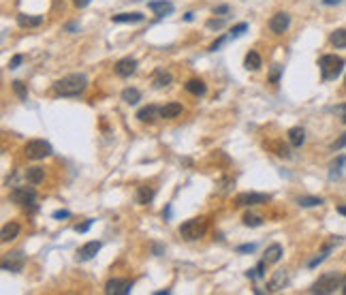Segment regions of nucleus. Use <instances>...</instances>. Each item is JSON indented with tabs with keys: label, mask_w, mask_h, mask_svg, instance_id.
Wrapping results in <instances>:
<instances>
[{
	"label": "nucleus",
	"mask_w": 346,
	"mask_h": 295,
	"mask_svg": "<svg viewBox=\"0 0 346 295\" xmlns=\"http://www.w3.org/2000/svg\"><path fill=\"white\" fill-rule=\"evenodd\" d=\"M143 18L146 15H141V13H118V15H114V20L116 24H137V22H143Z\"/></svg>",
	"instance_id": "aec40b11"
},
{
	"label": "nucleus",
	"mask_w": 346,
	"mask_h": 295,
	"mask_svg": "<svg viewBox=\"0 0 346 295\" xmlns=\"http://www.w3.org/2000/svg\"><path fill=\"white\" fill-rule=\"evenodd\" d=\"M73 5L77 7V9H84V7L90 5V0H73Z\"/></svg>",
	"instance_id": "a18cd8bd"
},
{
	"label": "nucleus",
	"mask_w": 346,
	"mask_h": 295,
	"mask_svg": "<svg viewBox=\"0 0 346 295\" xmlns=\"http://www.w3.org/2000/svg\"><path fill=\"white\" fill-rule=\"evenodd\" d=\"M344 86H346V77H344Z\"/></svg>",
	"instance_id": "603ef678"
},
{
	"label": "nucleus",
	"mask_w": 346,
	"mask_h": 295,
	"mask_svg": "<svg viewBox=\"0 0 346 295\" xmlns=\"http://www.w3.org/2000/svg\"><path fill=\"white\" fill-rule=\"evenodd\" d=\"M267 201H269V195H265V193H239L235 197L237 208H252V205L267 203Z\"/></svg>",
	"instance_id": "0eeeda50"
},
{
	"label": "nucleus",
	"mask_w": 346,
	"mask_h": 295,
	"mask_svg": "<svg viewBox=\"0 0 346 295\" xmlns=\"http://www.w3.org/2000/svg\"><path fill=\"white\" fill-rule=\"evenodd\" d=\"M18 24L22 28H35V26H41L43 24V15H37V18H30L26 13H20L18 15Z\"/></svg>",
	"instance_id": "4be33fe9"
},
{
	"label": "nucleus",
	"mask_w": 346,
	"mask_h": 295,
	"mask_svg": "<svg viewBox=\"0 0 346 295\" xmlns=\"http://www.w3.org/2000/svg\"><path fill=\"white\" fill-rule=\"evenodd\" d=\"M69 216H71L69 210H56L54 212V218H69Z\"/></svg>",
	"instance_id": "79ce46f5"
},
{
	"label": "nucleus",
	"mask_w": 346,
	"mask_h": 295,
	"mask_svg": "<svg viewBox=\"0 0 346 295\" xmlns=\"http://www.w3.org/2000/svg\"><path fill=\"white\" fill-rule=\"evenodd\" d=\"M265 261H267V265L269 263H278L280 259H282V246L280 244H271L267 250H265Z\"/></svg>",
	"instance_id": "a878e982"
},
{
	"label": "nucleus",
	"mask_w": 346,
	"mask_h": 295,
	"mask_svg": "<svg viewBox=\"0 0 346 295\" xmlns=\"http://www.w3.org/2000/svg\"><path fill=\"white\" fill-rule=\"evenodd\" d=\"M214 13H216V15H222V13H229V7H227V5H220V7H216V9H214Z\"/></svg>",
	"instance_id": "c03bdc74"
},
{
	"label": "nucleus",
	"mask_w": 346,
	"mask_h": 295,
	"mask_svg": "<svg viewBox=\"0 0 346 295\" xmlns=\"http://www.w3.org/2000/svg\"><path fill=\"white\" fill-rule=\"evenodd\" d=\"M297 203L301 205V208H316V205H323L325 201L320 197H297Z\"/></svg>",
	"instance_id": "c756f323"
},
{
	"label": "nucleus",
	"mask_w": 346,
	"mask_h": 295,
	"mask_svg": "<svg viewBox=\"0 0 346 295\" xmlns=\"http://www.w3.org/2000/svg\"><path fill=\"white\" fill-rule=\"evenodd\" d=\"M158 116H160L158 105H148V107H141L139 111H137V120L139 122H154Z\"/></svg>",
	"instance_id": "4468645a"
},
{
	"label": "nucleus",
	"mask_w": 346,
	"mask_h": 295,
	"mask_svg": "<svg viewBox=\"0 0 346 295\" xmlns=\"http://www.w3.org/2000/svg\"><path fill=\"white\" fill-rule=\"evenodd\" d=\"M244 67L248 71H259L261 69V56H259V52H254V50L248 52L246 58H244Z\"/></svg>",
	"instance_id": "393cba45"
},
{
	"label": "nucleus",
	"mask_w": 346,
	"mask_h": 295,
	"mask_svg": "<svg viewBox=\"0 0 346 295\" xmlns=\"http://www.w3.org/2000/svg\"><path fill=\"white\" fill-rule=\"evenodd\" d=\"M342 0H323V5L325 7H333V5H340Z\"/></svg>",
	"instance_id": "49530a36"
},
{
	"label": "nucleus",
	"mask_w": 346,
	"mask_h": 295,
	"mask_svg": "<svg viewBox=\"0 0 346 295\" xmlns=\"http://www.w3.org/2000/svg\"><path fill=\"white\" fill-rule=\"evenodd\" d=\"M171 82H173V77L165 69H156L154 75H152V86H154V88H165V86H169Z\"/></svg>",
	"instance_id": "f3484780"
},
{
	"label": "nucleus",
	"mask_w": 346,
	"mask_h": 295,
	"mask_svg": "<svg viewBox=\"0 0 346 295\" xmlns=\"http://www.w3.org/2000/svg\"><path fill=\"white\" fill-rule=\"evenodd\" d=\"M342 148H346V133L340 135V137L335 139V143H333V150H342Z\"/></svg>",
	"instance_id": "e433bc0d"
},
{
	"label": "nucleus",
	"mask_w": 346,
	"mask_h": 295,
	"mask_svg": "<svg viewBox=\"0 0 346 295\" xmlns=\"http://www.w3.org/2000/svg\"><path fill=\"white\" fill-rule=\"evenodd\" d=\"M280 71H282V69H280L278 65H273V67H271V73H269V82H271V84H278V79H280Z\"/></svg>",
	"instance_id": "f704fd0d"
},
{
	"label": "nucleus",
	"mask_w": 346,
	"mask_h": 295,
	"mask_svg": "<svg viewBox=\"0 0 346 295\" xmlns=\"http://www.w3.org/2000/svg\"><path fill=\"white\" fill-rule=\"evenodd\" d=\"M182 103H167V105L160 107V118H165V120H173V118L182 116Z\"/></svg>",
	"instance_id": "dca6fc26"
},
{
	"label": "nucleus",
	"mask_w": 346,
	"mask_h": 295,
	"mask_svg": "<svg viewBox=\"0 0 346 295\" xmlns=\"http://www.w3.org/2000/svg\"><path fill=\"white\" fill-rule=\"evenodd\" d=\"M154 199V188L152 186H139L137 188V203L139 205H148Z\"/></svg>",
	"instance_id": "5701e85b"
},
{
	"label": "nucleus",
	"mask_w": 346,
	"mask_h": 295,
	"mask_svg": "<svg viewBox=\"0 0 346 295\" xmlns=\"http://www.w3.org/2000/svg\"><path fill=\"white\" fill-rule=\"evenodd\" d=\"M86 88H88V77L84 73H73V75L58 79L54 84V92L58 97H79Z\"/></svg>",
	"instance_id": "f257e3e1"
},
{
	"label": "nucleus",
	"mask_w": 346,
	"mask_h": 295,
	"mask_svg": "<svg viewBox=\"0 0 346 295\" xmlns=\"http://www.w3.org/2000/svg\"><path fill=\"white\" fill-rule=\"evenodd\" d=\"M337 242H342V237H337V235H333V237H331V240H329V242H327V244L323 246V250H320V252L316 254V257H314V259H312V261L308 263V267H316V265H318V263H323V261H325V259L329 257V252H331V250H333V246H335Z\"/></svg>",
	"instance_id": "f8f14e48"
},
{
	"label": "nucleus",
	"mask_w": 346,
	"mask_h": 295,
	"mask_svg": "<svg viewBox=\"0 0 346 295\" xmlns=\"http://www.w3.org/2000/svg\"><path fill=\"white\" fill-rule=\"evenodd\" d=\"M52 152H54L52 143L45 141V139H30L26 146H24V154L28 158H32V161H41V158L50 156Z\"/></svg>",
	"instance_id": "423d86ee"
},
{
	"label": "nucleus",
	"mask_w": 346,
	"mask_h": 295,
	"mask_svg": "<svg viewBox=\"0 0 346 295\" xmlns=\"http://www.w3.org/2000/svg\"><path fill=\"white\" fill-rule=\"evenodd\" d=\"M122 101L126 105H135V103L141 101V92L137 90V88H124L122 90Z\"/></svg>",
	"instance_id": "cd10ccee"
},
{
	"label": "nucleus",
	"mask_w": 346,
	"mask_h": 295,
	"mask_svg": "<svg viewBox=\"0 0 346 295\" xmlns=\"http://www.w3.org/2000/svg\"><path fill=\"white\" fill-rule=\"evenodd\" d=\"M92 222H94V220L88 218V220H84V222H82V225H75V231H77V233H86V231L92 227Z\"/></svg>",
	"instance_id": "c9c22d12"
},
{
	"label": "nucleus",
	"mask_w": 346,
	"mask_h": 295,
	"mask_svg": "<svg viewBox=\"0 0 346 295\" xmlns=\"http://www.w3.org/2000/svg\"><path fill=\"white\" fill-rule=\"evenodd\" d=\"M116 75L118 77H131L135 71H137V60L135 58H122L116 62Z\"/></svg>",
	"instance_id": "9b49d317"
},
{
	"label": "nucleus",
	"mask_w": 346,
	"mask_h": 295,
	"mask_svg": "<svg viewBox=\"0 0 346 295\" xmlns=\"http://www.w3.org/2000/svg\"><path fill=\"white\" fill-rule=\"evenodd\" d=\"M224 24V20H210L207 22V28H220Z\"/></svg>",
	"instance_id": "37998d69"
},
{
	"label": "nucleus",
	"mask_w": 346,
	"mask_h": 295,
	"mask_svg": "<svg viewBox=\"0 0 346 295\" xmlns=\"http://www.w3.org/2000/svg\"><path fill=\"white\" fill-rule=\"evenodd\" d=\"M15 259H18V261H13V259L3 261V269H5V272H20L22 265H24V257H22V252H15Z\"/></svg>",
	"instance_id": "bb28decb"
},
{
	"label": "nucleus",
	"mask_w": 346,
	"mask_h": 295,
	"mask_svg": "<svg viewBox=\"0 0 346 295\" xmlns=\"http://www.w3.org/2000/svg\"><path fill=\"white\" fill-rule=\"evenodd\" d=\"M22 60H24V56H20V54H18V56H13L11 62H9V67H11V69H18V67L22 65Z\"/></svg>",
	"instance_id": "58836bf2"
},
{
	"label": "nucleus",
	"mask_w": 346,
	"mask_h": 295,
	"mask_svg": "<svg viewBox=\"0 0 346 295\" xmlns=\"http://www.w3.org/2000/svg\"><path fill=\"white\" fill-rule=\"evenodd\" d=\"M207 231V220L205 218H190L186 222H182L180 225V235L184 240H199V237H203Z\"/></svg>",
	"instance_id": "20e7f679"
},
{
	"label": "nucleus",
	"mask_w": 346,
	"mask_h": 295,
	"mask_svg": "<svg viewBox=\"0 0 346 295\" xmlns=\"http://www.w3.org/2000/svg\"><path fill=\"white\" fill-rule=\"evenodd\" d=\"M273 148H276V154L278 156H284V158L291 156V150H288V146H282V143H273Z\"/></svg>",
	"instance_id": "72a5a7b5"
},
{
	"label": "nucleus",
	"mask_w": 346,
	"mask_h": 295,
	"mask_svg": "<svg viewBox=\"0 0 346 295\" xmlns=\"http://www.w3.org/2000/svg\"><path fill=\"white\" fill-rule=\"evenodd\" d=\"M150 11H154L158 18H165V15H171L173 13V5L167 3V0H152V3L148 5Z\"/></svg>",
	"instance_id": "2eb2a0df"
},
{
	"label": "nucleus",
	"mask_w": 346,
	"mask_h": 295,
	"mask_svg": "<svg viewBox=\"0 0 346 295\" xmlns=\"http://www.w3.org/2000/svg\"><path fill=\"white\" fill-rule=\"evenodd\" d=\"M256 248V244H244V246H237V252H252Z\"/></svg>",
	"instance_id": "ea45409f"
},
{
	"label": "nucleus",
	"mask_w": 346,
	"mask_h": 295,
	"mask_svg": "<svg viewBox=\"0 0 346 295\" xmlns=\"http://www.w3.org/2000/svg\"><path fill=\"white\" fill-rule=\"evenodd\" d=\"M13 90H15V94H18V99L20 101H26L28 99V88H26V84L24 82H13Z\"/></svg>",
	"instance_id": "2f4dec72"
},
{
	"label": "nucleus",
	"mask_w": 346,
	"mask_h": 295,
	"mask_svg": "<svg viewBox=\"0 0 346 295\" xmlns=\"http://www.w3.org/2000/svg\"><path fill=\"white\" fill-rule=\"evenodd\" d=\"M101 250V242H88L77 250V261H90Z\"/></svg>",
	"instance_id": "ddd939ff"
},
{
	"label": "nucleus",
	"mask_w": 346,
	"mask_h": 295,
	"mask_svg": "<svg viewBox=\"0 0 346 295\" xmlns=\"http://www.w3.org/2000/svg\"><path fill=\"white\" fill-rule=\"evenodd\" d=\"M26 180L30 184H41L45 180V169L43 167H28L26 169Z\"/></svg>",
	"instance_id": "412c9836"
},
{
	"label": "nucleus",
	"mask_w": 346,
	"mask_h": 295,
	"mask_svg": "<svg viewBox=\"0 0 346 295\" xmlns=\"http://www.w3.org/2000/svg\"><path fill=\"white\" fill-rule=\"evenodd\" d=\"M342 122H344V124H346V114H344V116H342Z\"/></svg>",
	"instance_id": "8fccbe9b"
},
{
	"label": "nucleus",
	"mask_w": 346,
	"mask_h": 295,
	"mask_svg": "<svg viewBox=\"0 0 346 295\" xmlns=\"http://www.w3.org/2000/svg\"><path fill=\"white\" fill-rule=\"evenodd\" d=\"M11 201L18 203V205H24V208H30V212L37 210V190L32 186H18L11 190Z\"/></svg>",
	"instance_id": "39448f33"
},
{
	"label": "nucleus",
	"mask_w": 346,
	"mask_h": 295,
	"mask_svg": "<svg viewBox=\"0 0 346 295\" xmlns=\"http://www.w3.org/2000/svg\"><path fill=\"white\" fill-rule=\"evenodd\" d=\"M344 293H346V284H344Z\"/></svg>",
	"instance_id": "3c124183"
},
{
	"label": "nucleus",
	"mask_w": 346,
	"mask_h": 295,
	"mask_svg": "<svg viewBox=\"0 0 346 295\" xmlns=\"http://www.w3.org/2000/svg\"><path fill=\"white\" fill-rule=\"evenodd\" d=\"M184 88H186L190 94H195V97H203L205 90H207V86L201 82V79H188V82L184 84Z\"/></svg>",
	"instance_id": "b1692460"
},
{
	"label": "nucleus",
	"mask_w": 346,
	"mask_h": 295,
	"mask_svg": "<svg viewBox=\"0 0 346 295\" xmlns=\"http://www.w3.org/2000/svg\"><path fill=\"white\" fill-rule=\"evenodd\" d=\"M329 41H331V45L333 47H346V28H337V30H333L331 35H329Z\"/></svg>",
	"instance_id": "c85d7f7f"
},
{
	"label": "nucleus",
	"mask_w": 346,
	"mask_h": 295,
	"mask_svg": "<svg viewBox=\"0 0 346 295\" xmlns=\"http://www.w3.org/2000/svg\"><path fill=\"white\" fill-rule=\"evenodd\" d=\"M18 235H20V225H18V222H7V225H3V231H0L3 242H13Z\"/></svg>",
	"instance_id": "a211bd4d"
},
{
	"label": "nucleus",
	"mask_w": 346,
	"mask_h": 295,
	"mask_svg": "<svg viewBox=\"0 0 346 295\" xmlns=\"http://www.w3.org/2000/svg\"><path fill=\"white\" fill-rule=\"evenodd\" d=\"M342 284V276L337 272H327L318 278V280L310 286V293H320V295H327V293H335V289H340Z\"/></svg>",
	"instance_id": "7ed1b4c3"
},
{
	"label": "nucleus",
	"mask_w": 346,
	"mask_h": 295,
	"mask_svg": "<svg viewBox=\"0 0 346 295\" xmlns=\"http://www.w3.org/2000/svg\"><path fill=\"white\" fill-rule=\"evenodd\" d=\"M288 141H291V146L295 148H299L303 146V141H305V131L301 129V126H293V129H288Z\"/></svg>",
	"instance_id": "6ab92c4d"
},
{
	"label": "nucleus",
	"mask_w": 346,
	"mask_h": 295,
	"mask_svg": "<svg viewBox=\"0 0 346 295\" xmlns=\"http://www.w3.org/2000/svg\"><path fill=\"white\" fill-rule=\"evenodd\" d=\"M131 289H133V282L128 278H109L105 284L107 295H126L131 293Z\"/></svg>",
	"instance_id": "6e6552de"
},
{
	"label": "nucleus",
	"mask_w": 346,
	"mask_h": 295,
	"mask_svg": "<svg viewBox=\"0 0 346 295\" xmlns=\"http://www.w3.org/2000/svg\"><path fill=\"white\" fill-rule=\"evenodd\" d=\"M246 227H261L263 225V218L256 216V214H244V218H241Z\"/></svg>",
	"instance_id": "7c9ffc66"
},
{
	"label": "nucleus",
	"mask_w": 346,
	"mask_h": 295,
	"mask_svg": "<svg viewBox=\"0 0 346 295\" xmlns=\"http://www.w3.org/2000/svg\"><path fill=\"white\" fill-rule=\"evenodd\" d=\"M192 18H195V13H186V15H184V20H186V22H192Z\"/></svg>",
	"instance_id": "09e8293b"
},
{
	"label": "nucleus",
	"mask_w": 346,
	"mask_h": 295,
	"mask_svg": "<svg viewBox=\"0 0 346 295\" xmlns=\"http://www.w3.org/2000/svg\"><path fill=\"white\" fill-rule=\"evenodd\" d=\"M288 26H291V15L284 13V11H280L276 15H271V20H269V30L273 35H284Z\"/></svg>",
	"instance_id": "1a4fd4ad"
},
{
	"label": "nucleus",
	"mask_w": 346,
	"mask_h": 295,
	"mask_svg": "<svg viewBox=\"0 0 346 295\" xmlns=\"http://www.w3.org/2000/svg\"><path fill=\"white\" fill-rule=\"evenodd\" d=\"M286 284H288V272L286 269H278V272H273L271 280L267 282V291L278 293V291H282Z\"/></svg>",
	"instance_id": "9d476101"
},
{
	"label": "nucleus",
	"mask_w": 346,
	"mask_h": 295,
	"mask_svg": "<svg viewBox=\"0 0 346 295\" xmlns=\"http://www.w3.org/2000/svg\"><path fill=\"white\" fill-rule=\"evenodd\" d=\"M246 30H248V24L246 22H241V24H237V26H233L231 28V39H237V37H241V35H244L246 33Z\"/></svg>",
	"instance_id": "473e14b6"
},
{
	"label": "nucleus",
	"mask_w": 346,
	"mask_h": 295,
	"mask_svg": "<svg viewBox=\"0 0 346 295\" xmlns=\"http://www.w3.org/2000/svg\"><path fill=\"white\" fill-rule=\"evenodd\" d=\"M318 67H320V75H323V79L329 82V79H335L342 73L344 58H340V56H335V54H325V56H320Z\"/></svg>",
	"instance_id": "f03ea898"
},
{
	"label": "nucleus",
	"mask_w": 346,
	"mask_h": 295,
	"mask_svg": "<svg viewBox=\"0 0 346 295\" xmlns=\"http://www.w3.org/2000/svg\"><path fill=\"white\" fill-rule=\"evenodd\" d=\"M224 41H227V37H220L218 41H214V43L210 45V52H216V50H218V47H222V45H224Z\"/></svg>",
	"instance_id": "a19ab883"
},
{
	"label": "nucleus",
	"mask_w": 346,
	"mask_h": 295,
	"mask_svg": "<svg viewBox=\"0 0 346 295\" xmlns=\"http://www.w3.org/2000/svg\"><path fill=\"white\" fill-rule=\"evenodd\" d=\"M265 265H267V261L263 259V261H259V265L254 267V269H256V276H259V278H263V276H265Z\"/></svg>",
	"instance_id": "4c0bfd02"
},
{
	"label": "nucleus",
	"mask_w": 346,
	"mask_h": 295,
	"mask_svg": "<svg viewBox=\"0 0 346 295\" xmlns=\"http://www.w3.org/2000/svg\"><path fill=\"white\" fill-rule=\"evenodd\" d=\"M337 214H342V216H346V205H337Z\"/></svg>",
	"instance_id": "de8ad7c7"
}]
</instances>
